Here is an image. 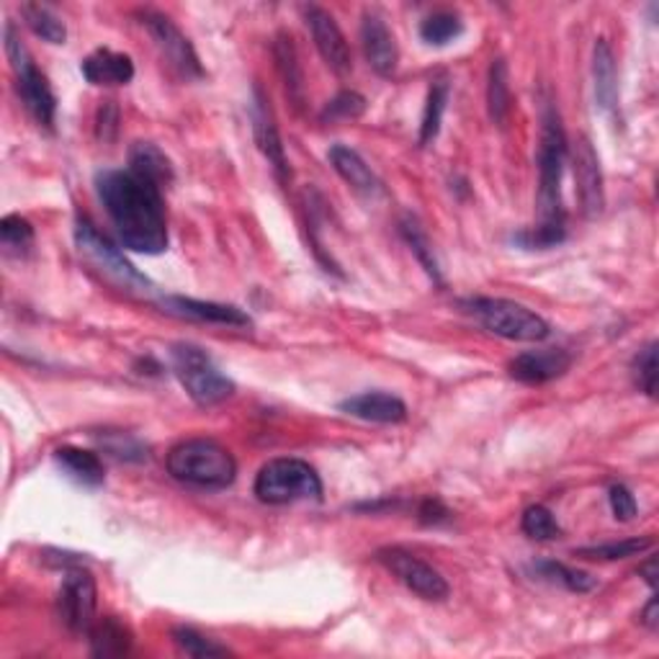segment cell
Here are the masks:
<instances>
[{
  "label": "cell",
  "instance_id": "1",
  "mask_svg": "<svg viewBox=\"0 0 659 659\" xmlns=\"http://www.w3.org/2000/svg\"><path fill=\"white\" fill-rule=\"evenodd\" d=\"M95 194L114 222L124 247L144 255L168 251L163 189L132 171H101L95 175Z\"/></svg>",
  "mask_w": 659,
  "mask_h": 659
},
{
  "label": "cell",
  "instance_id": "2",
  "mask_svg": "<svg viewBox=\"0 0 659 659\" xmlns=\"http://www.w3.org/2000/svg\"><path fill=\"white\" fill-rule=\"evenodd\" d=\"M567 163V134L559 111L544 109L541 142H538V224L518 232L516 243L526 251H549L565 243V206H561V175Z\"/></svg>",
  "mask_w": 659,
  "mask_h": 659
},
{
  "label": "cell",
  "instance_id": "3",
  "mask_svg": "<svg viewBox=\"0 0 659 659\" xmlns=\"http://www.w3.org/2000/svg\"><path fill=\"white\" fill-rule=\"evenodd\" d=\"M168 474L196 489H227L237 479V462L212 438H191L168 454Z\"/></svg>",
  "mask_w": 659,
  "mask_h": 659
},
{
  "label": "cell",
  "instance_id": "4",
  "mask_svg": "<svg viewBox=\"0 0 659 659\" xmlns=\"http://www.w3.org/2000/svg\"><path fill=\"white\" fill-rule=\"evenodd\" d=\"M464 307L477 323L497 337L516 343H541L551 335L549 323L526 304L500 300V296H472Z\"/></svg>",
  "mask_w": 659,
  "mask_h": 659
},
{
  "label": "cell",
  "instance_id": "5",
  "mask_svg": "<svg viewBox=\"0 0 659 659\" xmlns=\"http://www.w3.org/2000/svg\"><path fill=\"white\" fill-rule=\"evenodd\" d=\"M253 493L265 505H294L323 500V479L302 459H273L255 477Z\"/></svg>",
  "mask_w": 659,
  "mask_h": 659
},
{
  "label": "cell",
  "instance_id": "6",
  "mask_svg": "<svg viewBox=\"0 0 659 659\" xmlns=\"http://www.w3.org/2000/svg\"><path fill=\"white\" fill-rule=\"evenodd\" d=\"M6 54L16 72V85H19L23 107L39 126L52 132L54 116H58V95H54L44 72L34 65V58L29 54L27 44L21 42L19 31L11 21L6 23Z\"/></svg>",
  "mask_w": 659,
  "mask_h": 659
},
{
  "label": "cell",
  "instance_id": "7",
  "mask_svg": "<svg viewBox=\"0 0 659 659\" xmlns=\"http://www.w3.org/2000/svg\"><path fill=\"white\" fill-rule=\"evenodd\" d=\"M171 366L179 376L181 387L201 407L220 405V402L235 395V382L220 372V366L206 356L199 345L179 343L171 348Z\"/></svg>",
  "mask_w": 659,
  "mask_h": 659
},
{
  "label": "cell",
  "instance_id": "8",
  "mask_svg": "<svg viewBox=\"0 0 659 659\" xmlns=\"http://www.w3.org/2000/svg\"><path fill=\"white\" fill-rule=\"evenodd\" d=\"M75 245H78V253L83 255V261L91 263L103 278L111 281V284L124 288V292H136V294L152 292L150 278L136 271L134 265L126 261V255L119 251L107 235H101L91 222L83 220V216H80L75 224Z\"/></svg>",
  "mask_w": 659,
  "mask_h": 659
},
{
  "label": "cell",
  "instance_id": "9",
  "mask_svg": "<svg viewBox=\"0 0 659 659\" xmlns=\"http://www.w3.org/2000/svg\"><path fill=\"white\" fill-rule=\"evenodd\" d=\"M136 19H140V27L148 31L152 42L168 60L179 75L186 80H199L204 78V68H201V60L191 44V39L183 34V31L175 27L173 19H168L165 13L158 11H136Z\"/></svg>",
  "mask_w": 659,
  "mask_h": 659
},
{
  "label": "cell",
  "instance_id": "10",
  "mask_svg": "<svg viewBox=\"0 0 659 659\" xmlns=\"http://www.w3.org/2000/svg\"><path fill=\"white\" fill-rule=\"evenodd\" d=\"M376 559L382 561L384 567L389 569L397 580L405 585L409 592H415L417 598L430 600V602H440L448 598V588L446 577L438 572L436 567H430L428 561H423L420 557H415L413 551L397 549V546H389V549L376 551Z\"/></svg>",
  "mask_w": 659,
  "mask_h": 659
},
{
  "label": "cell",
  "instance_id": "11",
  "mask_svg": "<svg viewBox=\"0 0 659 659\" xmlns=\"http://www.w3.org/2000/svg\"><path fill=\"white\" fill-rule=\"evenodd\" d=\"M95 606H99V590H95L93 575L85 567L68 569L58 592V616L65 629L72 633L91 631Z\"/></svg>",
  "mask_w": 659,
  "mask_h": 659
},
{
  "label": "cell",
  "instance_id": "12",
  "mask_svg": "<svg viewBox=\"0 0 659 659\" xmlns=\"http://www.w3.org/2000/svg\"><path fill=\"white\" fill-rule=\"evenodd\" d=\"M304 19H307L312 39H315V47L320 58L325 60V65L333 70L335 75L348 78L353 72L351 47L345 42V34L341 27H337L333 13H327L325 8L320 6H307L304 8Z\"/></svg>",
  "mask_w": 659,
  "mask_h": 659
},
{
  "label": "cell",
  "instance_id": "13",
  "mask_svg": "<svg viewBox=\"0 0 659 659\" xmlns=\"http://www.w3.org/2000/svg\"><path fill=\"white\" fill-rule=\"evenodd\" d=\"M572 163H575V183H577V196H580L582 214L588 216V220H598L602 209H606V189H602L600 158L588 136H577L575 150H572Z\"/></svg>",
  "mask_w": 659,
  "mask_h": 659
},
{
  "label": "cell",
  "instance_id": "14",
  "mask_svg": "<svg viewBox=\"0 0 659 659\" xmlns=\"http://www.w3.org/2000/svg\"><path fill=\"white\" fill-rule=\"evenodd\" d=\"M251 119H253V136L258 150L263 152V158L268 160V165L276 173V179L281 183H288L292 179V168H288V158H286V148L284 140H281L278 124L273 119V111L268 107V99L261 91V85L253 88V109H251Z\"/></svg>",
  "mask_w": 659,
  "mask_h": 659
},
{
  "label": "cell",
  "instance_id": "15",
  "mask_svg": "<svg viewBox=\"0 0 659 659\" xmlns=\"http://www.w3.org/2000/svg\"><path fill=\"white\" fill-rule=\"evenodd\" d=\"M361 47H364L366 62L376 75L392 78L399 68L397 39L379 13H364L361 21Z\"/></svg>",
  "mask_w": 659,
  "mask_h": 659
},
{
  "label": "cell",
  "instance_id": "16",
  "mask_svg": "<svg viewBox=\"0 0 659 659\" xmlns=\"http://www.w3.org/2000/svg\"><path fill=\"white\" fill-rule=\"evenodd\" d=\"M160 307L168 315L194 320V323H209V325H227V327H251L253 320L247 312L232 304H216V302H201L189 300V296H165L160 302Z\"/></svg>",
  "mask_w": 659,
  "mask_h": 659
},
{
  "label": "cell",
  "instance_id": "17",
  "mask_svg": "<svg viewBox=\"0 0 659 659\" xmlns=\"http://www.w3.org/2000/svg\"><path fill=\"white\" fill-rule=\"evenodd\" d=\"M569 366H572V356L565 348H541L520 353L508 364V372L513 379L538 387V384H549L565 376Z\"/></svg>",
  "mask_w": 659,
  "mask_h": 659
},
{
  "label": "cell",
  "instance_id": "18",
  "mask_svg": "<svg viewBox=\"0 0 659 659\" xmlns=\"http://www.w3.org/2000/svg\"><path fill=\"white\" fill-rule=\"evenodd\" d=\"M337 409L351 417H358L364 423H379V425H397L407 417V405L399 397L389 392H364V395H353L343 399Z\"/></svg>",
  "mask_w": 659,
  "mask_h": 659
},
{
  "label": "cell",
  "instance_id": "19",
  "mask_svg": "<svg viewBox=\"0 0 659 659\" xmlns=\"http://www.w3.org/2000/svg\"><path fill=\"white\" fill-rule=\"evenodd\" d=\"M327 160L330 165L335 168V173L341 175V179L348 183V186L356 191L358 196L364 199H376L384 194V186L382 181L376 179V173L368 168V163L364 158L358 155L356 150L345 148V144H333L327 152Z\"/></svg>",
  "mask_w": 659,
  "mask_h": 659
},
{
  "label": "cell",
  "instance_id": "20",
  "mask_svg": "<svg viewBox=\"0 0 659 659\" xmlns=\"http://www.w3.org/2000/svg\"><path fill=\"white\" fill-rule=\"evenodd\" d=\"M80 72L91 85H126L134 80V62L130 54L99 47L83 60Z\"/></svg>",
  "mask_w": 659,
  "mask_h": 659
},
{
  "label": "cell",
  "instance_id": "21",
  "mask_svg": "<svg viewBox=\"0 0 659 659\" xmlns=\"http://www.w3.org/2000/svg\"><path fill=\"white\" fill-rule=\"evenodd\" d=\"M54 464L60 466L68 479L85 489H99L103 487V481H107V469H103L101 456L88 452V448L60 446L58 452H54Z\"/></svg>",
  "mask_w": 659,
  "mask_h": 659
},
{
  "label": "cell",
  "instance_id": "22",
  "mask_svg": "<svg viewBox=\"0 0 659 659\" xmlns=\"http://www.w3.org/2000/svg\"><path fill=\"white\" fill-rule=\"evenodd\" d=\"M592 85L595 101L606 114H616L618 109V72L614 50L606 39H595L592 47Z\"/></svg>",
  "mask_w": 659,
  "mask_h": 659
},
{
  "label": "cell",
  "instance_id": "23",
  "mask_svg": "<svg viewBox=\"0 0 659 659\" xmlns=\"http://www.w3.org/2000/svg\"><path fill=\"white\" fill-rule=\"evenodd\" d=\"M130 171L140 179L155 183L158 189H168L175 179L171 158L155 142H134L130 148Z\"/></svg>",
  "mask_w": 659,
  "mask_h": 659
},
{
  "label": "cell",
  "instance_id": "24",
  "mask_svg": "<svg viewBox=\"0 0 659 659\" xmlns=\"http://www.w3.org/2000/svg\"><path fill=\"white\" fill-rule=\"evenodd\" d=\"M273 58H276V68L281 80H284L288 101H292L296 109H302L304 101H307V91H304V72H302L300 54H296L292 37L288 34L276 37V42H273Z\"/></svg>",
  "mask_w": 659,
  "mask_h": 659
},
{
  "label": "cell",
  "instance_id": "25",
  "mask_svg": "<svg viewBox=\"0 0 659 659\" xmlns=\"http://www.w3.org/2000/svg\"><path fill=\"white\" fill-rule=\"evenodd\" d=\"M91 637V652L95 657H124L132 652V631L124 621H119L116 616H107L101 621H95L88 631Z\"/></svg>",
  "mask_w": 659,
  "mask_h": 659
},
{
  "label": "cell",
  "instance_id": "26",
  "mask_svg": "<svg viewBox=\"0 0 659 659\" xmlns=\"http://www.w3.org/2000/svg\"><path fill=\"white\" fill-rule=\"evenodd\" d=\"M487 111L497 126H505L510 116V72L503 58L489 62L487 72Z\"/></svg>",
  "mask_w": 659,
  "mask_h": 659
},
{
  "label": "cell",
  "instance_id": "27",
  "mask_svg": "<svg viewBox=\"0 0 659 659\" xmlns=\"http://www.w3.org/2000/svg\"><path fill=\"white\" fill-rule=\"evenodd\" d=\"M448 93H452V85H448L446 78H436L428 88V99H425L423 109V122H420V144L428 148L438 140L440 124H444Z\"/></svg>",
  "mask_w": 659,
  "mask_h": 659
},
{
  "label": "cell",
  "instance_id": "28",
  "mask_svg": "<svg viewBox=\"0 0 659 659\" xmlns=\"http://www.w3.org/2000/svg\"><path fill=\"white\" fill-rule=\"evenodd\" d=\"M21 19L39 39H44V42H50V44L68 42L65 21H62L60 16L52 11V8H47L42 3H23Z\"/></svg>",
  "mask_w": 659,
  "mask_h": 659
},
{
  "label": "cell",
  "instance_id": "29",
  "mask_svg": "<svg viewBox=\"0 0 659 659\" xmlns=\"http://www.w3.org/2000/svg\"><path fill=\"white\" fill-rule=\"evenodd\" d=\"M534 575H538V580H546L551 585H561V588L569 592H590L598 588V580L592 575L582 572V569L567 567L561 561H536L534 565Z\"/></svg>",
  "mask_w": 659,
  "mask_h": 659
},
{
  "label": "cell",
  "instance_id": "30",
  "mask_svg": "<svg viewBox=\"0 0 659 659\" xmlns=\"http://www.w3.org/2000/svg\"><path fill=\"white\" fill-rule=\"evenodd\" d=\"M399 232L402 237H405V243L409 245V251L417 258V263L423 265L425 273L436 281V284H444V273H440V265L436 261V253H433V245L428 235H425V230L420 227V222L415 220V216H405V220L399 222Z\"/></svg>",
  "mask_w": 659,
  "mask_h": 659
},
{
  "label": "cell",
  "instance_id": "31",
  "mask_svg": "<svg viewBox=\"0 0 659 659\" xmlns=\"http://www.w3.org/2000/svg\"><path fill=\"white\" fill-rule=\"evenodd\" d=\"M655 538L641 536V538H623V541H610V544H598V546H582V549H575V557L580 559H592V561H616V559H629L639 557L647 549H652Z\"/></svg>",
  "mask_w": 659,
  "mask_h": 659
},
{
  "label": "cell",
  "instance_id": "32",
  "mask_svg": "<svg viewBox=\"0 0 659 659\" xmlns=\"http://www.w3.org/2000/svg\"><path fill=\"white\" fill-rule=\"evenodd\" d=\"M464 34V21L452 11H436L420 23V39L430 47H446Z\"/></svg>",
  "mask_w": 659,
  "mask_h": 659
},
{
  "label": "cell",
  "instance_id": "33",
  "mask_svg": "<svg viewBox=\"0 0 659 659\" xmlns=\"http://www.w3.org/2000/svg\"><path fill=\"white\" fill-rule=\"evenodd\" d=\"M34 227L29 220H23L21 214H6L0 220V243H3L8 255L23 258L34 247Z\"/></svg>",
  "mask_w": 659,
  "mask_h": 659
},
{
  "label": "cell",
  "instance_id": "34",
  "mask_svg": "<svg viewBox=\"0 0 659 659\" xmlns=\"http://www.w3.org/2000/svg\"><path fill=\"white\" fill-rule=\"evenodd\" d=\"M173 641L175 647L181 649L186 657H196V659H212V657H227L232 655L227 647L216 645L214 639L204 637V633H199L196 629H189V626H179V629H173Z\"/></svg>",
  "mask_w": 659,
  "mask_h": 659
},
{
  "label": "cell",
  "instance_id": "35",
  "mask_svg": "<svg viewBox=\"0 0 659 659\" xmlns=\"http://www.w3.org/2000/svg\"><path fill=\"white\" fill-rule=\"evenodd\" d=\"M366 114V99L356 91H341L333 101H327V107L323 109V119L325 124H341V122H356Z\"/></svg>",
  "mask_w": 659,
  "mask_h": 659
},
{
  "label": "cell",
  "instance_id": "36",
  "mask_svg": "<svg viewBox=\"0 0 659 659\" xmlns=\"http://www.w3.org/2000/svg\"><path fill=\"white\" fill-rule=\"evenodd\" d=\"M520 528L528 538L534 541H554V538L561 536V526L554 518V513L544 505H530L524 513V520H520Z\"/></svg>",
  "mask_w": 659,
  "mask_h": 659
},
{
  "label": "cell",
  "instance_id": "37",
  "mask_svg": "<svg viewBox=\"0 0 659 659\" xmlns=\"http://www.w3.org/2000/svg\"><path fill=\"white\" fill-rule=\"evenodd\" d=\"M631 374L639 392H645L647 397L657 395V343H649L637 353V358L631 364Z\"/></svg>",
  "mask_w": 659,
  "mask_h": 659
},
{
  "label": "cell",
  "instance_id": "38",
  "mask_svg": "<svg viewBox=\"0 0 659 659\" xmlns=\"http://www.w3.org/2000/svg\"><path fill=\"white\" fill-rule=\"evenodd\" d=\"M103 452H109L119 462H144L148 459V448L130 433H103L99 438Z\"/></svg>",
  "mask_w": 659,
  "mask_h": 659
},
{
  "label": "cell",
  "instance_id": "39",
  "mask_svg": "<svg viewBox=\"0 0 659 659\" xmlns=\"http://www.w3.org/2000/svg\"><path fill=\"white\" fill-rule=\"evenodd\" d=\"M608 503H610V513H614V518L621 520V524H629V520L637 518V513H639L637 497H633V493L626 485L610 487Z\"/></svg>",
  "mask_w": 659,
  "mask_h": 659
},
{
  "label": "cell",
  "instance_id": "40",
  "mask_svg": "<svg viewBox=\"0 0 659 659\" xmlns=\"http://www.w3.org/2000/svg\"><path fill=\"white\" fill-rule=\"evenodd\" d=\"M119 134V107L114 101H103L99 114H95V136L101 142H114Z\"/></svg>",
  "mask_w": 659,
  "mask_h": 659
},
{
  "label": "cell",
  "instance_id": "41",
  "mask_svg": "<svg viewBox=\"0 0 659 659\" xmlns=\"http://www.w3.org/2000/svg\"><path fill=\"white\" fill-rule=\"evenodd\" d=\"M417 518H420V524L425 526H440L452 520V510L440 500H436V497H428V500H423L420 510H417Z\"/></svg>",
  "mask_w": 659,
  "mask_h": 659
},
{
  "label": "cell",
  "instance_id": "42",
  "mask_svg": "<svg viewBox=\"0 0 659 659\" xmlns=\"http://www.w3.org/2000/svg\"><path fill=\"white\" fill-rule=\"evenodd\" d=\"M42 561L47 567H58L62 572L75 567H85V557L83 554H72V551H60V549H44L42 551Z\"/></svg>",
  "mask_w": 659,
  "mask_h": 659
},
{
  "label": "cell",
  "instance_id": "43",
  "mask_svg": "<svg viewBox=\"0 0 659 659\" xmlns=\"http://www.w3.org/2000/svg\"><path fill=\"white\" fill-rule=\"evenodd\" d=\"M639 575H645V580H647V585L649 588H657V559L655 557H649L645 565L639 567Z\"/></svg>",
  "mask_w": 659,
  "mask_h": 659
},
{
  "label": "cell",
  "instance_id": "44",
  "mask_svg": "<svg viewBox=\"0 0 659 659\" xmlns=\"http://www.w3.org/2000/svg\"><path fill=\"white\" fill-rule=\"evenodd\" d=\"M641 623H645L647 629L657 631V626H659V616H657V600H655V598L649 600V606L645 608V614H641Z\"/></svg>",
  "mask_w": 659,
  "mask_h": 659
}]
</instances>
